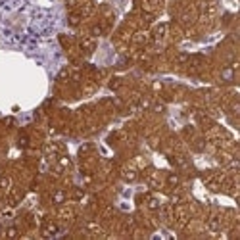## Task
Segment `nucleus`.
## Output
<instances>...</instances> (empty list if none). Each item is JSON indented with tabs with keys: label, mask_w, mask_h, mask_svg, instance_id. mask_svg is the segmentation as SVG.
<instances>
[{
	"label": "nucleus",
	"mask_w": 240,
	"mask_h": 240,
	"mask_svg": "<svg viewBox=\"0 0 240 240\" xmlns=\"http://www.w3.org/2000/svg\"><path fill=\"white\" fill-rule=\"evenodd\" d=\"M54 200H56V202H62L63 196H62V194H58V196H54Z\"/></svg>",
	"instance_id": "4"
},
{
	"label": "nucleus",
	"mask_w": 240,
	"mask_h": 240,
	"mask_svg": "<svg viewBox=\"0 0 240 240\" xmlns=\"http://www.w3.org/2000/svg\"><path fill=\"white\" fill-rule=\"evenodd\" d=\"M169 182H171V184H177V177H173V175H171V177H169Z\"/></svg>",
	"instance_id": "2"
},
{
	"label": "nucleus",
	"mask_w": 240,
	"mask_h": 240,
	"mask_svg": "<svg viewBox=\"0 0 240 240\" xmlns=\"http://www.w3.org/2000/svg\"><path fill=\"white\" fill-rule=\"evenodd\" d=\"M223 79H233V69H225L223 71Z\"/></svg>",
	"instance_id": "1"
},
{
	"label": "nucleus",
	"mask_w": 240,
	"mask_h": 240,
	"mask_svg": "<svg viewBox=\"0 0 240 240\" xmlns=\"http://www.w3.org/2000/svg\"><path fill=\"white\" fill-rule=\"evenodd\" d=\"M8 236H15V229H10V230H8Z\"/></svg>",
	"instance_id": "3"
}]
</instances>
